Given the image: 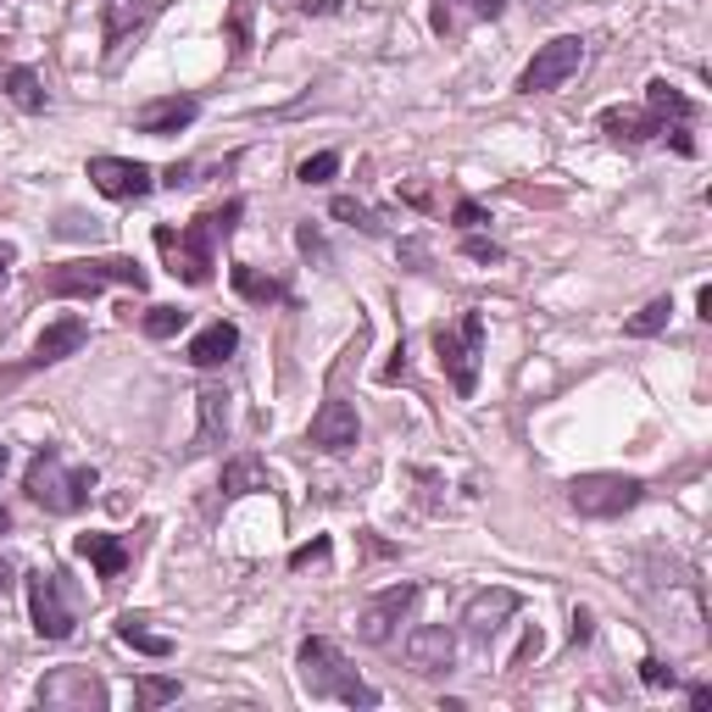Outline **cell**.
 <instances>
[{
	"label": "cell",
	"mask_w": 712,
	"mask_h": 712,
	"mask_svg": "<svg viewBox=\"0 0 712 712\" xmlns=\"http://www.w3.org/2000/svg\"><path fill=\"white\" fill-rule=\"evenodd\" d=\"M234 350H240V328H234V323H223V317H217V323H206V328H201V334L184 345L190 368H201V374H206V368L234 363Z\"/></svg>",
	"instance_id": "cell-20"
},
{
	"label": "cell",
	"mask_w": 712,
	"mask_h": 712,
	"mask_svg": "<svg viewBox=\"0 0 712 712\" xmlns=\"http://www.w3.org/2000/svg\"><path fill=\"white\" fill-rule=\"evenodd\" d=\"M95 485H101V474H95L90 462L68 468L57 446H40V451H34V462H29V474H23L29 501H40L45 512H62V518H68V512H79V507H90Z\"/></svg>",
	"instance_id": "cell-3"
},
{
	"label": "cell",
	"mask_w": 712,
	"mask_h": 712,
	"mask_svg": "<svg viewBox=\"0 0 712 712\" xmlns=\"http://www.w3.org/2000/svg\"><path fill=\"white\" fill-rule=\"evenodd\" d=\"M435 356H440V374L451 379V390L462 401H474L479 390V363H485V312L468 306L462 323H435Z\"/></svg>",
	"instance_id": "cell-4"
},
{
	"label": "cell",
	"mask_w": 712,
	"mask_h": 712,
	"mask_svg": "<svg viewBox=\"0 0 712 712\" xmlns=\"http://www.w3.org/2000/svg\"><path fill=\"white\" fill-rule=\"evenodd\" d=\"M462 256H468V262H485V267H501V262H507V251H501L496 240H485L479 228L462 234Z\"/></svg>",
	"instance_id": "cell-34"
},
{
	"label": "cell",
	"mask_w": 712,
	"mask_h": 712,
	"mask_svg": "<svg viewBox=\"0 0 712 712\" xmlns=\"http://www.w3.org/2000/svg\"><path fill=\"white\" fill-rule=\"evenodd\" d=\"M184 323H190V312H184V306H151V312L140 317V328H145L151 339H173Z\"/></svg>",
	"instance_id": "cell-30"
},
{
	"label": "cell",
	"mask_w": 712,
	"mask_h": 712,
	"mask_svg": "<svg viewBox=\"0 0 712 712\" xmlns=\"http://www.w3.org/2000/svg\"><path fill=\"white\" fill-rule=\"evenodd\" d=\"M195 407H201V429H195V446L190 451H217L223 435H228V390L223 385H206L195 396Z\"/></svg>",
	"instance_id": "cell-22"
},
{
	"label": "cell",
	"mask_w": 712,
	"mask_h": 712,
	"mask_svg": "<svg viewBox=\"0 0 712 712\" xmlns=\"http://www.w3.org/2000/svg\"><path fill=\"white\" fill-rule=\"evenodd\" d=\"M228 284L245 295V301H256V306H273V301H289V289L273 278V273H262V267H251V262H234L228 267Z\"/></svg>",
	"instance_id": "cell-24"
},
{
	"label": "cell",
	"mask_w": 712,
	"mask_h": 712,
	"mask_svg": "<svg viewBox=\"0 0 712 712\" xmlns=\"http://www.w3.org/2000/svg\"><path fill=\"white\" fill-rule=\"evenodd\" d=\"M106 284H123L134 295L151 289V273L134 262V256H79V262H62L40 278L45 295H101Z\"/></svg>",
	"instance_id": "cell-5"
},
{
	"label": "cell",
	"mask_w": 712,
	"mask_h": 712,
	"mask_svg": "<svg viewBox=\"0 0 712 712\" xmlns=\"http://www.w3.org/2000/svg\"><path fill=\"white\" fill-rule=\"evenodd\" d=\"M112 634H118L129 651H140V657H156V662H167V657H173V640H167V634H156V629H145V618H134V612H123V618L112 623Z\"/></svg>",
	"instance_id": "cell-25"
},
{
	"label": "cell",
	"mask_w": 712,
	"mask_h": 712,
	"mask_svg": "<svg viewBox=\"0 0 712 712\" xmlns=\"http://www.w3.org/2000/svg\"><path fill=\"white\" fill-rule=\"evenodd\" d=\"M451 7H468V18H479V23L507 18V0H451Z\"/></svg>",
	"instance_id": "cell-39"
},
{
	"label": "cell",
	"mask_w": 712,
	"mask_h": 712,
	"mask_svg": "<svg viewBox=\"0 0 712 712\" xmlns=\"http://www.w3.org/2000/svg\"><path fill=\"white\" fill-rule=\"evenodd\" d=\"M523 607V596L512 590V584H490V590H479V596H468V607H462V634L474 640V645H490L501 629H507V618Z\"/></svg>",
	"instance_id": "cell-11"
},
{
	"label": "cell",
	"mask_w": 712,
	"mask_h": 712,
	"mask_svg": "<svg viewBox=\"0 0 712 712\" xmlns=\"http://www.w3.org/2000/svg\"><path fill=\"white\" fill-rule=\"evenodd\" d=\"M295 245H301L306 262H328V245H323V234L312 223H295Z\"/></svg>",
	"instance_id": "cell-37"
},
{
	"label": "cell",
	"mask_w": 712,
	"mask_h": 712,
	"mask_svg": "<svg viewBox=\"0 0 712 712\" xmlns=\"http://www.w3.org/2000/svg\"><path fill=\"white\" fill-rule=\"evenodd\" d=\"M690 706L706 712V706H712V684H690Z\"/></svg>",
	"instance_id": "cell-47"
},
{
	"label": "cell",
	"mask_w": 712,
	"mask_h": 712,
	"mask_svg": "<svg viewBox=\"0 0 712 712\" xmlns=\"http://www.w3.org/2000/svg\"><path fill=\"white\" fill-rule=\"evenodd\" d=\"M7 95H12V106H23V112H45V84H40L34 68H7Z\"/></svg>",
	"instance_id": "cell-27"
},
{
	"label": "cell",
	"mask_w": 712,
	"mask_h": 712,
	"mask_svg": "<svg viewBox=\"0 0 712 712\" xmlns=\"http://www.w3.org/2000/svg\"><path fill=\"white\" fill-rule=\"evenodd\" d=\"M645 112L668 129V123H690V118H695V101H690L684 90H673L668 79H651V84H645Z\"/></svg>",
	"instance_id": "cell-23"
},
{
	"label": "cell",
	"mask_w": 712,
	"mask_h": 712,
	"mask_svg": "<svg viewBox=\"0 0 712 712\" xmlns=\"http://www.w3.org/2000/svg\"><path fill=\"white\" fill-rule=\"evenodd\" d=\"M162 190H184V184H195V162H173V167H162V179H156Z\"/></svg>",
	"instance_id": "cell-41"
},
{
	"label": "cell",
	"mask_w": 712,
	"mask_h": 712,
	"mask_svg": "<svg viewBox=\"0 0 712 712\" xmlns=\"http://www.w3.org/2000/svg\"><path fill=\"white\" fill-rule=\"evenodd\" d=\"M396 195H401L407 206H418V212H429V206H435V190H429L424 179H407V184H396Z\"/></svg>",
	"instance_id": "cell-38"
},
{
	"label": "cell",
	"mask_w": 712,
	"mask_h": 712,
	"mask_svg": "<svg viewBox=\"0 0 712 712\" xmlns=\"http://www.w3.org/2000/svg\"><path fill=\"white\" fill-rule=\"evenodd\" d=\"M73 551L106 579V584H118L123 573H129V562H134V546L123 540V535H101V529H90V535H79L73 540Z\"/></svg>",
	"instance_id": "cell-16"
},
{
	"label": "cell",
	"mask_w": 712,
	"mask_h": 712,
	"mask_svg": "<svg viewBox=\"0 0 712 712\" xmlns=\"http://www.w3.org/2000/svg\"><path fill=\"white\" fill-rule=\"evenodd\" d=\"M413 601H418V584H413V579H407V584L379 590V596L363 607V618H356V634H363L368 645H390V640H396V629H401V618L413 612Z\"/></svg>",
	"instance_id": "cell-13"
},
{
	"label": "cell",
	"mask_w": 712,
	"mask_h": 712,
	"mask_svg": "<svg viewBox=\"0 0 712 712\" xmlns=\"http://www.w3.org/2000/svg\"><path fill=\"white\" fill-rule=\"evenodd\" d=\"M173 0H106L101 7V45H106V62H118Z\"/></svg>",
	"instance_id": "cell-10"
},
{
	"label": "cell",
	"mask_w": 712,
	"mask_h": 712,
	"mask_svg": "<svg viewBox=\"0 0 712 712\" xmlns=\"http://www.w3.org/2000/svg\"><path fill=\"white\" fill-rule=\"evenodd\" d=\"M217 490H223V501H240V496H251V490H273V474H267V462H262L256 451H240V457L223 462Z\"/></svg>",
	"instance_id": "cell-21"
},
{
	"label": "cell",
	"mask_w": 712,
	"mask_h": 712,
	"mask_svg": "<svg viewBox=\"0 0 712 712\" xmlns=\"http://www.w3.org/2000/svg\"><path fill=\"white\" fill-rule=\"evenodd\" d=\"M251 0H234L228 7V45H234V62H245V51H251Z\"/></svg>",
	"instance_id": "cell-31"
},
{
	"label": "cell",
	"mask_w": 712,
	"mask_h": 712,
	"mask_svg": "<svg viewBox=\"0 0 712 712\" xmlns=\"http://www.w3.org/2000/svg\"><path fill=\"white\" fill-rule=\"evenodd\" d=\"M356 440H363V418H356V407L339 401V396H328V401L312 413V424H306V446H317V451H328V457L356 451Z\"/></svg>",
	"instance_id": "cell-12"
},
{
	"label": "cell",
	"mask_w": 712,
	"mask_h": 712,
	"mask_svg": "<svg viewBox=\"0 0 712 712\" xmlns=\"http://www.w3.org/2000/svg\"><path fill=\"white\" fill-rule=\"evenodd\" d=\"M601 134H607L612 145H629V151H640V145L662 140V123H657L645 106H607V112H601Z\"/></svg>",
	"instance_id": "cell-19"
},
{
	"label": "cell",
	"mask_w": 712,
	"mask_h": 712,
	"mask_svg": "<svg viewBox=\"0 0 712 712\" xmlns=\"http://www.w3.org/2000/svg\"><path fill=\"white\" fill-rule=\"evenodd\" d=\"M640 501H645V485L634 474H579V479H568V507L579 518H596V523L623 518Z\"/></svg>",
	"instance_id": "cell-6"
},
{
	"label": "cell",
	"mask_w": 712,
	"mask_h": 712,
	"mask_svg": "<svg viewBox=\"0 0 712 712\" xmlns=\"http://www.w3.org/2000/svg\"><path fill=\"white\" fill-rule=\"evenodd\" d=\"M328 551H334V546H328V535H312L306 546H295V551H289V573H306V568H323V562H328Z\"/></svg>",
	"instance_id": "cell-33"
},
{
	"label": "cell",
	"mask_w": 712,
	"mask_h": 712,
	"mask_svg": "<svg viewBox=\"0 0 712 712\" xmlns=\"http://www.w3.org/2000/svg\"><path fill=\"white\" fill-rule=\"evenodd\" d=\"M84 339H90V323L84 317H57V323H45V334L34 339V356L23 368H51V363H62V356H73V350H84Z\"/></svg>",
	"instance_id": "cell-17"
},
{
	"label": "cell",
	"mask_w": 712,
	"mask_h": 712,
	"mask_svg": "<svg viewBox=\"0 0 712 712\" xmlns=\"http://www.w3.org/2000/svg\"><path fill=\"white\" fill-rule=\"evenodd\" d=\"M12 584H18V579H12V562H7V557H0V596H7Z\"/></svg>",
	"instance_id": "cell-50"
},
{
	"label": "cell",
	"mask_w": 712,
	"mask_h": 712,
	"mask_svg": "<svg viewBox=\"0 0 712 712\" xmlns=\"http://www.w3.org/2000/svg\"><path fill=\"white\" fill-rule=\"evenodd\" d=\"M429 29L446 40V34H457V7H451V0H435V7H429Z\"/></svg>",
	"instance_id": "cell-40"
},
{
	"label": "cell",
	"mask_w": 712,
	"mask_h": 712,
	"mask_svg": "<svg viewBox=\"0 0 712 712\" xmlns=\"http://www.w3.org/2000/svg\"><path fill=\"white\" fill-rule=\"evenodd\" d=\"M295 668H301V684L317 695V701H345V706H379V690L356 673L345 657H339V645L334 640H323V634H306L301 640V651H295Z\"/></svg>",
	"instance_id": "cell-2"
},
{
	"label": "cell",
	"mask_w": 712,
	"mask_h": 712,
	"mask_svg": "<svg viewBox=\"0 0 712 712\" xmlns=\"http://www.w3.org/2000/svg\"><path fill=\"white\" fill-rule=\"evenodd\" d=\"M662 140H668V145H673L679 156H695V140H690V123H668V129H662Z\"/></svg>",
	"instance_id": "cell-43"
},
{
	"label": "cell",
	"mask_w": 712,
	"mask_h": 712,
	"mask_svg": "<svg viewBox=\"0 0 712 712\" xmlns=\"http://www.w3.org/2000/svg\"><path fill=\"white\" fill-rule=\"evenodd\" d=\"M695 312H701V317H712V289H706V284L695 289Z\"/></svg>",
	"instance_id": "cell-49"
},
{
	"label": "cell",
	"mask_w": 712,
	"mask_h": 712,
	"mask_svg": "<svg viewBox=\"0 0 712 712\" xmlns=\"http://www.w3.org/2000/svg\"><path fill=\"white\" fill-rule=\"evenodd\" d=\"M407 662H413V673H446V668L457 662V640H451V629H446V623H424V629H413V634H407Z\"/></svg>",
	"instance_id": "cell-18"
},
{
	"label": "cell",
	"mask_w": 712,
	"mask_h": 712,
	"mask_svg": "<svg viewBox=\"0 0 712 712\" xmlns=\"http://www.w3.org/2000/svg\"><path fill=\"white\" fill-rule=\"evenodd\" d=\"M23 584H29L34 634H40V640H73L79 612H73V601H68V590H62V568H34Z\"/></svg>",
	"instance_id": "cell-7"
},
{
	"label": "cell",
	"mask_w": 712,
	"mask_h": 712,
	"mask_svg": "<svg viewBox=\"0 0 712 712\" xmlns=\"http://www.w3.org/2000/svg\"><path fill=\"white\" fill-rule=\"evenodd\" d=\"M334 173H339V151H317V156H306V162L295 167V179H301L306 190H312V184H328Z\"/></svg>",
	"instance_id": "cell-32"
},
{
	"label": "cell",
	"mask_w": 712,
	"mask_h": 712,
	"mask_svg": "<svg viewBox=\"0 0 712 712\" xmlns=\"http://www.w3.org/2000/svg\"><path fill=\"white\" fill-rule=\"evenodd\" d=\"M12 262H18V251H12V245H0V284H7V273H12Z\"/></svg>",
	"instance_id": "cell-48"
},
{
	"label": "cell",
	"mask_w": 712,
	"mask_h": 712,
	"mask_svg": "<svg viewBox=\"0 0 712 712\" xmlns=\"http://www.w3.org/2000/svg\"><path fill=\"white\" fill-rule=\"evenodd\" d=\"M396 379H407V345H396V363L385 368V385H396Z\"/></svg>",
	"instance_id": "cell-46"
},
{
	"label": "cell",
	"mask_w": 712,
	"mask_h": 712,
	"mask_svg": "<svg viewBox=\"0 0 712 712\" xmlns=\"http://www.w3.org/2000/svg\"><path fill=\"white\" fill-rule=\"evenodd\" d=\"M668 317H673V295H657V301H645V306L623 323V334H629V339H651V334L668 328Z\"/></svg>",
	"instance_id": "cell-28"
},
{
	"label": "cell",
	"mask_w": 712,
	"mask_h": 712,
	"mask_svg": "<svg viewBox=\"0 0 712 712\" xmlns=\"http://www.w3.org/2000/svg\"><path fill=\"white\" fill-rule=\"evenodd\" d=\"M7 462H12V451H7V446H0V474H7Z\"/></svg>",
	"instance_id": "cell-52"
},
{
	"label": "cell",
	"mask_w": 712,
	"mask_h": 712,
	"mask_svg": "<svg viewBox=\"0 0 712 712\" xmlns=\"http://www.w3.org/2000/svg\"><path fill=\"white\" fill-rule=\"evenodd\" d=\"M90 184L106 201H145L156 190V173L145 162H129V156H90Z\"/></svg>",
	"instance_id": "cell-14"
},
{
	"label": "cell",
	"mask_w": 712,
	"mask_h": 712,
	"mask_svg": "<svg viewBox=\"0 0 712 712\" xmlns=\"http://www.w3.org/2000/svg\"><path fill=\"white\" fill-rule=\"evenodd\" d=\"M240 217H245V201H223V206L190 217L184 228H167L162 223L156 228V251H162L167 273L184 278V284H195V289H206L212 284V267H217V240H228Z\"/></svg>",
	"instance_id": "cell-1"
},
{
	"label": "cell",
	"mask_w": 712,
	"mask_h": 712,
	"mask_svg": "<svg viewBox=\"0 0 712 712\" xmlns=\"http://www.w3.org/2000/svg\"><path fill=\"white\" fill-rule=\"evenodd\" d=\"M34 701L51 706V712H106L112 695H106V679L90 673V668H51L40 679Z\"/></svg>",
	"instance_id": "cell-8"
},
{
	"label": "cell",
	"mask_w": 712,
	"mask_h": 712,
	"mask_svg": "<svg viewBox=\"0 0 712 712\" xmlns=\"http://www.w3.org/2000/svg\"><path fill=\"white\" fill-rule=\"evenodd\" d=\"M590 634H596V612H590V607H573V629H568V640H573V645H590Z\"/></svg>",
	"instance_id": "cell-42"
},
{
	"label": "cell",
	"mask_w": 712,
	"mask_h": 712,
	"mask_svg": "<svg viewBox=\"0 0 712 712\" xmlns=\"http://www.w3.org/2000/svg\"><path fill=\"white\" fill-rule=\"evenodd\" d=\"M301 12H306V18H334L339 0H301Z\"/></svg>",
	"instance_id": "cell-45"
},
{
	"label": "cell",
	"mask_w": 712,
	"mask_h": 712,
	"mask_svg": "<svg viewBox=\"0 0 712 712\" xmlns=\"http://www.w3.org/2000/svg\"><path fill=\"white\" fill-rule=\"evenodd\" d=\"M7 529H12V512H7V507H0V535H7Z\"/></svg>",
	"instance_id": "cell-51"
},
{
	"label": "cell",
	"mask_w": 712,
	"mask_h": 712,
	"mask_svg": "<svg viewBox=\"0 0 712 712\" xmlns=\"http://www.w3.org/2000/svg\"><path fill=\"white\" fill-rule=\"evenodd\" d=\"M195 118H201V101H195V95H162V101H145V106L134 112V129L151 134V140H167V134L190 129Z\"/></svg>",
	"instance_id": "cell-15"
},
{
	"label": "cell",
	"mask_w": 712,
	"mask_h": 712,
	"mask_svg": "<svg viewBox=\"0 0 712 712\" xmlns=\"http://www.w3.org/2000/svg\"><path fill=\"white\" fill-rule=\"evenodd\" d=\"M451 223H457L462 234H474V228H485V223H490V212H485V201H474V195H462V201L451 206Z\"/></svg>",
	"instance_id": "cell-35"
},
{
	"label": "cell",
	"mask_w": 712,
	"mask_h": 712,
	"mask_svg": "<svg viewBox=\"0 0 712 712\" xmlns=\"http://www.w3.org/2000/svg\"><path fill=\"white\" fill-rule=\"evenodd\" d=\"M579 68H584V40H579V34H562V40H551V45H540V51L529 57V68L518 73V95H551V90H562Z\"/></svg>",
	"instance_id": "cell-9"
},
{
	"label": "cell",
	"mask_w": 712,
	"mask_h": 712,
	"mask_svg": "<svg viewBox=\"0 0 712 712\" xmlns=\"http://www.w3.org/2000/svg\"><path fill=\"white\" fill-rule=\"evenodd\" d=\"M179 695H184V684L167 679V673H140V679H134V701H140V706H167V701H179Z\"/></svg>",
	"instance_id": "cell-29"
},
{
	"label": "cell",
	"mask_w": 712,
	"mask_h": 712,
	"mask_svg": "<svg viewBox=\"0 0 712 712\" xmlns=\"http://www.w3.org/2000/svg\"><path fill=\"white\" fill-rule=\"evenodd\" d=\"M540 651H546V634H540V629H529V634H523V645H518V657H512V668H523V662H529V657H540Z\"/></svg>",
	"instance_id": "cell-44"
},
{
	"label": "cell",
	"mask_w": 712,
	"mask_h": 712,
	"mask_svg": "<svg viewBox=\"0 0 712 712\" xmlns=\"http://www.w3.org/2000/svg\"><path fill=\"white\" fill-rule=\"evenodd\" d=\"M640 684H645V690H662V684L673 690V684H679V673H673L662 657H645V662H640Z\"/></svg>",
	"instance_id": "cell-36"
},
{
	"label": "cell",
	"mask_w": 712,
	"mask_h": 712,
	"mask_svg": "<svg viewBox=\"0 0 712 712\" xmlns=\"http://www.w3.org/2000/svg\"><path fill=\"white\" fill-rule=\"evenodd\" d=\"M328 217H334V223H350V228H363V234H385V217H379L374 206H363L356 195H334V201H328Z\"/></svg>",
	"instance_id": "cell-26"
}]
</instances>
